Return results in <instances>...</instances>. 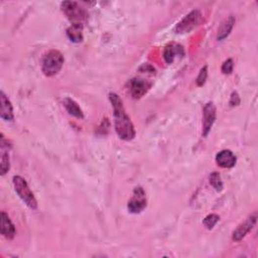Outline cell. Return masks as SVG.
Masks as SVG:
<instances>
[{"label": "cell", "instance_id": "1", "mask_svg": "<svg viewBox=\"0 0 258 258\" xmlns=\"http://www.w3.org/2000/svg\"><path fill=\"white\" fill-rule=\"evenodd\" d=\"M109 100L112 104L114 112V125L116 133L123 140H132L135 137V129L130 118L125 112L122 100L116 93H110Z\"/></svg>", "mask_w": 258, "mask_h": 258}, {"label": "cell", "instance_id": "2", "mask_svg": "<svg viewBox=\"0 0 258 258\" xmlns=\"http://www.w3.org/2000/svg\"><path fill=\"white\" fill-rule=\"evenodd\" d=\"M64 62L63 53L57 50H52L44 56L42 71L47 77H52L60 73L64 66Z\"/></svg>", "mask_w": 258, "mask_h": 258}, {"label": "cell", "instance_id": "3", "mask_svg": "<svg viewBox=\"0 0 258 258\" xmlns=\"http://www.w3.org/2000/svg\"><path fill=\"white\" fill-rule=\"evenodd\" d=\"M12 182L14 191L18 197L24 201L25 204L31 210H35L38 208V201H36V198L30 190L27 181L21 176H14Z\"/></svg>", "mask_w": 258, "mask_h": 258}, {"label": "cell", "instance_id": "4", "mask_svg": "<svg viewBox=\"0 0 258 258\" xmlns=\"http://www.w3.org/2000/svg\"><path fill=\"white\" fill-rule=\"evenodd\" d=\"M61 8L69 21L73 24H81L88 20V13L84 7H82L76 1H64L61 4Z\"/></svg>", "mask_w": 258, "mask_h": 258}, {"label": "cell", "instance_id": "5", "mask_svg": "<svg viewBox=\"0 0 258 258\" xmlns=\"http://www.w3.org/2000/svg\"><path fill=\"white\" fill-rule=\"evenodd\" d=\"M202 17L203 15L200 10L198 9L192 10L177 25L176 32L177 33H188L192 31L194 28H196L200 25L202 21Z\"/></svg>", "mask_w": 258, "mask_h": 258}, {"label": "cell", "instance_id": "6", "mask_svg": "<svg viewBox=\"0 0 258 258\" xmlns=\"http://www.w3.org/2000/svg\"><path fill=\"white\" fill-rule=\"evenodd\" d=\"M147 206V199L144 190L141 187L134 189L132 198L128 201V211L132 214L141 213Z\"/></svg>", "mask_w": 258, "mask_h": 258}, {"label": "cell", "instance_id": "7", "mask_svg": "<svg viewBox=\"0 0 258 258\" xmlns=\"http://www.w3.org/2000/svg\"><path fill=\"white\" fill-rule=\"evenodd\" d=\"M129 91L134 99H140L152 87V83L141 78H133L128 82Z\"/></svg>", "mask_w": 258, "mask_h": 258}, {"label": "cell", "instance_id": "8", "mask_svg": "<svg viewBox=\"0 0 258 258\" xmlns=\"http://www.w3.org/2000/svg\"><path fill=\"white\" fill-rule=\"evenodd\" d=\"M203 136H207L216 120V107L213 102H208L203 109Z\"/></svg>", "mask_w": 258, "mask_h": 258}, {"label": "cell", "instance_id": "9", "mask_svg": "<svg viewBox=\"0 0 258 258\" xmlns=\"http://www.w3.org/2000/svg\"><path fill=\"white\" fill-rule=\"evenodd\" d=\"M256 221H257V214L254 213L250 215L242 224L239 225L236 230L233 232L232 239L236 242L241 241L242 239L254 228L256 225Z\"/></svg>", "mask_w": 258, "mask_h": 258}, {"label": "cell", "instance_id": "10", "mask_svg": "<svg viewBox=\"0 0 258 258\" xmlns=\"http://www.w3.org/2000/svg\"><path fill=\"white\" fill-rule=\"evenodd\" d=\"M237 161L236 155L229 150H223L217 154L216 162L220 168L232 169Z\"/></svg>", "mask_w": 258, "mask_h": 258}, {"label": "cell", "instance_id": "11", "mask_svg": "<svg viewBox=\"0 0 258 258\" xmlns=\"http://www.w3.org/2000/svg\"><path fill=\"white\" fill-rule=\"evenodd\" d=\"M0 104H1V109H0V117L5 121H12L14 119L13 107H12L10 100L5 95L3 91H1V93H0Z\"/></svg>", "mask_w": 258, "mask_h": 258}, {"label": "cell", "instance_id": "12", "mask_svg": "<svg viewBox=\"0 0 258 258\" xmlns=\"http://www.w3.org/2000/svg\"><path fill=\"white\" fill-rule=\"evenodd\" d=\"M1 234L6 239H9V240L13 239L16 234L15 226L5 212L1 213Z\"/></svg>", "mask_w": 258, "mask_h": 258}, {"label": "cell", "instance_id": "13", "mask_svg": "<svg viewBox=\"0 0 258 258\" xmlns=\"http://www.w3.org/2000/svg\"><path fill=\"white\" fill-rule=\"evenodd\" d=\"M234 25H235V17L233 15L228 16L226 20H224L222 24L220 25V27L218 29V34H217V40L220 42L225 40L227 36L231 33Z\"/></svg>", "mask_w": 258, "mask_h": 258}, {"label": "cell", "instance_id": "14", "mask_svg": "<svg viewBox=\"0 0 258 258\" xmlns=\"http://www.w3.org/2000/svg\"><path fill=\"white\" fill-rule=\"evenodd\" d=\"M64 107L66 108L67 112L71 115L76 117L78 119H83L84 118V113H83V110L80 108L79 104L71 98H65L64 101Z\"/></svg>", "mask_w": 258, "mask_h": 258}, {"label": "cell", "instance_id": "15", "mask_svg": "<svg viewBox=\"0 0 258 258\" xmlns=\"http://www.w3.org/2000/svg\"><path fill=\"white\" fill-rule=\"evenodd\" d=\"M176 56H183V50L181 46L172 44L164 50L163 58L167 64H172L175 61Z\"/></svg>", "mask_w": 258, "mask_h": 258}, {"label": "cell", "instance_id": "16", "mask_svg": "<svg viewBox=\"0 0 258 258\" xmlns=\"http://www.w3.org/2000/svg\"><path fill=\"white\" fill-rule=\"evenodd\" d=\"M83 25L73 24L67 29V35L72 43H81L83 41Z\"/></svg>", "mask_w": 258, "mask_h": 258}, {"label": "cell", "instance_id": "17", "mask_svg": "<svg viewBox=\"0 0 258 258\" xmlns=\"http://www.w3.org/2000/svg\"><path fill=\"white\" fill-rule=\"evenodd\" d=\"M9 155L5 150V145L1 142V170H0V175L4 176L9 171Z\"/></svg>", "mask_w": 258, "mask_h": 258}, {"label": "cell", "instance_id": "18", "mask_svg": "<svg viewBox=\"0 0 258 258\" xmlns=\"http://www.w3.org/2000/svg\"><path fill=\"white\" fill-rule=\"evenodd\" d=\"M209 181L211 183V186L217 191V192H221L223 189H224V185H223V181H222V179H221L220 177V174L219 173H212L210 175V178H209Z\"/></svg>", "mask_w": 258, "mask_h": 258}, {"label": "cell", "instance_id": "19", "mask_svg": "<svg viewBox=\"0 0 258 258\" xmlns=\"http://www.w3.org/2000/svg\"><path fill=\"white\" fill-rule=\"evenodd\" d=\"M219 220H220L219 215H217V214H210L204 219V221H203V224H204V226L208 230H212L215 227V225L219 222Z\"/></svg>", "mask_w": 258, "mask_h": 258}, {"label": "cell", "instance_id": "20", "mask_svg": "<svg viewBox=\"0 0 258 258\" xmlns=\"http://www.w3.org/2000/svg\"><path fill=\"white\" fill-rule=\"evenodd\" d=\"M207 77H208V67L205 66V67H203V68L200 70V73H199V75H198L197 80H196L197 86H198V87L204 86L205 83H206Z\"/></svg>", "mask_w": 258, "mask_h": 258}, {"label": "cell", "instance_id": "21", "mask_svg": "<svg viewBox=\"0 0 258 258\" xmlns=\"http://www.w3.org/2000/svg\"><path fill=\"white\" fill-rule=\"evenodd\" d=\"M233 69H234V62L232 59H228L223 63L221 71H222L224 75H230V74H232L233 72Z\"/></svg>", "mask_w": 258, "mask_h": 258}, {"label": "cell", "instance_id": "22", "mask_svg": "<svg viewBox=\"0 0 258 258\" xmlns=\"http://www.w3.org/2000/svg\"><path fill=\"white\" fill-rule=\"evenodd\" d=\"M239 103H240V97H239V95L236 93V92H234L231 96V98H230V105L231 106H237V105H239Z\"/></svg>", "mask_w": 258, "mask_h": 258}]
</instances>
